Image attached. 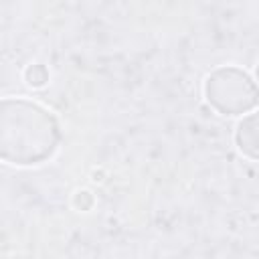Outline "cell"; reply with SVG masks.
Returning a JSON list of instances; mask_svg holds the SVG:
<instances>
[{
    "label": "cell",
    "mask_w": 259,
    "mask_h": 259,
    "mask_svg": "<svg viewBox=\"0 0 259 259\" xmlns=\"http://www.w3.org/2000/svg\"><path fill=\"white\" fill-rule=\"evenodd\" d=\"M73 202H75L77 208H81V210H89V208L93 206V196H91L89 190H79V192L75 194Z\"/></svg>",
    "instance_id": "5b68a950"
},
{
    "label": "cell",
    "mask_w": 259,
    "mask_h": 259,
    "mask_svg": "<svg viewBox=\"0 0 259 259\" xmlns=\"http://www.w3.org/2000/svg\"><path fill=\"white\" fill-rule=\"evenodd\" d=\"M235 144L239 148V152L249 158V160H257V148H259V127H257V113L251 111L249 115H245L235 132Z\"/></svg>",
    "instance_id": "3957f363"
},
{
    "label": "cell",
    "mask_w": 259,
    "mask_h": 259,
    "mask_svg": "<svg viewBox=\"0 0 259 259\" xmlns=\"http://www.w3.org/2000/svg\"><path fill=\"white\" fill-rule=\"evenodd\" d=\"M63 132L57 117L30 99H0V160L12 166L47 162L61 146Z\"/></svg>",
    "instance_id": "6da1fadb"
},
{
    "label": "cell",
    "mask_w": 259,
    "mask_h": 259,
    "mask_svg": "<svg viewBox=\"0 0 259 259\" xmlns=\"http://www.w3.org/2000/svg\"><path fill=\"white\" fill-rule=\"evenodd\" d=\"M204 97L221 115H243L257 105V85L243 69L225 65L204 79Z\"/></svg>",
    "instance_id": "7a4b0ae2"
},
{
    "label": "cell",
    "mask_w": 259,
    "mask_h": 259,
    "mask_svg": "<svg viewBox=\"0 0 259 259\" xmlns=\"http://www.w3.org/2000/svg\"><path fill=\"white\" fill-rule=\"evenodd\" d=\"M24 81L30 87H45L49 83V69L42 63H32L24 69Z\"/></svg>",
    "instance_id": "277c9868"
}]
</instances>
